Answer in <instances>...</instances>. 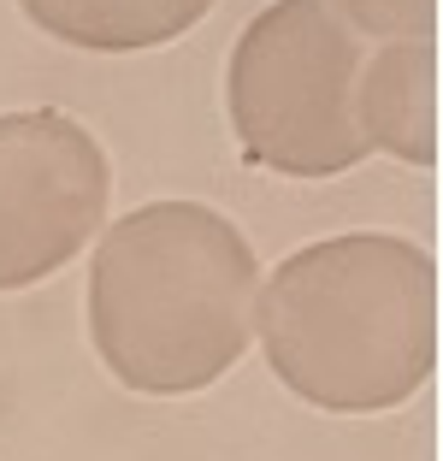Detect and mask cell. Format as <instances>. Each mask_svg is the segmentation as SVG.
<instances>
[{
	"label": "cell",
	"mask_w": 443,
	"mask_h": 461,
	"mask_svg": "<svg viewBox=\"0 0 443 461\" xmlns=\"http://www.w3.org/2000/svg\"><path fill=\"white\" fill-rule=\"evenodd\" d=\"M267 361L302 402L331 414L396 408L438 361V267L390 230L295 249L255 302Z\"/></svg>",
	"instance_id": "cell-1"
},
{
	"label": "cell",
	"mask_w": 443,
	"mask_h": 461,
	"mask_svg": "<svg viewBox=\"0 0 443 461\" xmlns=\"http://www.w3.org/2000/svg\"><path fill=\"white\" fill-rule=\"evenodd\" d=\"M255 290V249L225 213L202 202H148L95 249V349L113 379L142 396L207 391L249 349Z\"/></svg>",
	"instance_id": "cell-2"
},
{
	"label": "cell",
	"mask_w": 443,
	"mask_h": 461,
	"mask_svg": "<svg viewBox=\"0 0 443 461\" xmlns=\"http://www.w3.org/2000/svg\"><path fill=\"white\" fill-rule=\"evenodd\" d=\"M361 36L331 0H278L249 18L231 48V124L242 154L284 177H337L366 160V131L355 113Z\"/></svg>",
	"instance_id": "cell-3"
},
{
	"label": "cell",
	"mask_w": 443,
	"mask_h": 461,
	"mask_svg": "<svg viewBox=\"0 0 443 461\" xmlns=\"http://www.w3.org/2000/svg\"><path fill=\"white\" fill-rule=\"evenodd\" d=\"M113 172L77 119L54 107L0 119V290H24L59 272L101 219Z\"/></svg>",
	"instance_id": "cell-4"
},
{
	"label": "cell",
	"mask_w": 443,
	"mask_h": 461,
	"mask_svg": "<svg viewBox=\"0 0 443 461\" xmlns=\"http://www.w3.org/2000/svg\"><path fill=\"white\" fill-rule=\"evenodd\" d=\"M366 149H390L408 166H438V48L390 41L361 66L355 89Z\"/></svg>",
	"instance_id": "cell-5"
},
{
	"label": "cell",
	"mask_w": 443,
	"mask_h": 461,
	"mask_svg": "<svg viewBox=\"0 0 443 461\" xmlns=\"http://www.w3.org/2000/svg\"><path fill=\"white\" fill-rule=\"evenodd\" d=\"M30 24L71 48L95 54H136V48H160L202 24L213 0H18Z\"/></svg>",
	"instance_id": "cell-6"
},
{
	"label": "cell",
	"mask_w": 443,
	"mask_h": 461,
	"mask_svg": "<svg viewBox=\"0 0 443 461\" xmlns=\"http://www.w3.org/2000/svg\"><path fill=\"white\" fill-rule=\"evenodd\" d=\"M331 6L355 36H378V41H431L438 36V0H331Z\"/></svg>",
	"instance_id": "cell-7"
}]
</instances>
